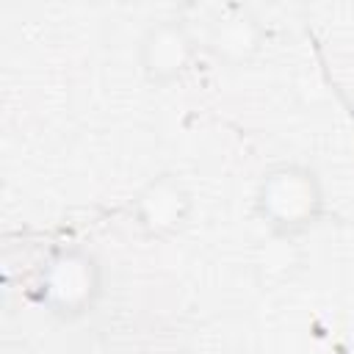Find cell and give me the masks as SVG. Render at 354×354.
I'll return each mask as SVG.
<instances>
[{
    "mask_svg": "<svg viewBox=\"0 0 354 354\" xmlns=\"http://www.w3.org/2000/svg\"><path fill=\"white\" fill-rule=\"evenodd\" d=\"M194 216V196L183 180L163 171L149 177L130 199V218L141 238L163 243L177 238Z\"/></svg>",
    "mask_w": 354,
    "mask_h": 354,
    "instance_id": "cell-3",
    "label": "cell"
},
{
    "mask_svg": "<svg viewBox=\"0 0 354 354\" xmlns=\"http://www.w3.org/2000/svg\"><path fill=\"white\" fill-rule=\"evenodd\" d=\"M337 354H354V337H351L348 343H343V346L337 348Z\"/></svg>",
    "mask_w": 354,
    "mask_h": 354,
    "instance_id": "cell-6",
    "label": "cell"
},
{
    "mask_svg": "<svg viewBox=\"0 0 354 354\" xmlns=\"http://www.w3.org/2000/svg\"><path fill=\"white\" fill-rule=\"evenodd\" d=\"M33 296L61 321L86 318L102 296V266L83 246H61L41 263Z\"/></svg>",
    "mask_w": 354,
    "mask_h": 354,
    "instance_id": "cell-2",
    "label": "cell"
},
{
    "mask_svg": "<svg viewBox=\"0 0 354 354\" xmlns=\"http://www.w3.org/2000/svg\"><path fill=\"white\" fill-rule=\"evenodd\" d=\"M254 216L277 238H299L326 216V188L321 174L299 160L263 171L254 188Z\"/></svg>",
    "mask_w": 354,
    "mask_h": 354,
    "instance_id": "cell-1",
    "label": "cell"
},
{
    "mask_svg": "<svg viewBox=\"0 0 354 354\" xmlns=\"http://www.w3.org/2000/svg\"><path fill=\"white\" fill-rule=\"evenodd\" d=\"M263 36V25L254 14H249L241 6H230L210 22L205 44L221 64L243 66L260 53Z\"/></svg>",
    "mask_w": 354,
    "mask_h": 354,
    "instance_id": "cell-5",
    "label": "cell"
},
{
    "mask_svg": "<svg viewBox=\"0 0 354 354\" xmlns=\"http://www.w3.org/2000/svg\"><path fill=\"white\" fill-rule=\"evenodd\" d=\"M196 53H199L196 36L177 17L155 19L141 33L138 47H136L138 69H141L144 80L155 88H166V86H174L177 80H183V75L191 69Z\"/></svg>",
    "mask_w": 354,
    "mask_h": 354,
    "instance_id": "cell-4",
    "label": "cell"
}]
</instances>
